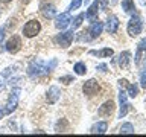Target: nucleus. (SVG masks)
Returning a JSON list of instances; mask_svg holds the SVG:
<instances>
[{
  "label": "nucleus",
  "mask_w": 146,
  "mask_h": 137,
  "mask_svg": "<svg viewBox=\"0 0 146 137\" xmlns=\"http://www.w3.org/2000/svg\"><path fill=\"white\" fill-rule=\"evenodd\" d=\"M73 70H75L76 75L82 76V75H85V73H87V67H85V64H84V63H76V64H75V67H73Z\"/></svg>",
  "instance_id": "nucleus-21"
},
{
  "label": "nucleus",
  "mask_w": 146,
  "mask_h": 137,
  "mask_svg": "<svg viewBox=\"0 0 146 137\" xmlns=\"http://www.w3.org/2000/svg\"><path fill=\"white\" fill-rule=\"evenodd\" d=\"M20 47H21V40H20V37H17V35H12L11 38L6 41V44H5V49H6L9 53H17L18 50H20Z\"/></svg>",
  "instance_id": "nucleus-6"
},
{
  "label": "nucleus",
  "mask_w": 146,
  "mask_h": 137,
  "mask_svg": "<svg viewBox=\"0 0 146 137\" xmlns=\"http://www.w3.org/2000/svg\"><path fill=\"white\" fill-rule=\"evenodd\" d=\"M82 90H84V94H87V96H94V94H98L100 87L96 79H88L84 84V87H82Z\"/></svg>",
  "instance_id": "nucleus-7"
},
{
  "label": "nucleus",
  "mask_w": 146,
  "mask_h": 137,
  "mask_svg": "<svg viewBox=\"0 0 146 137\" xmlns=\"http://www.w3.org/2000/svg\"><path fill=\"white\" fill-rule=\"evenodd\" d=\"M100 72H107V66H105V64H100V66L98 67Z\"/></svg>",
  "instance_id": "nucleus-31"
},
{
  "label": "nucleus",
  "mask_w": 146,
  "mask_h": 137,
  "mask_svg": "<svg viewBox=\"0 0 146 137\" xmlns=\"http://www.w3.org/2000/svg\"><path fill=\"white\" fill-rule=\"evenodd\" d=\"M84 18H85V14H79L75 20H73V29H76V27H79L82 25V21H84Z\"/></svg>",
  "instance_id": "nucleus-24"
},
{
  "label": "nucleus",
  "mask_w": 146,
  "mask_h": 137,
  "mask_svg": "<svg viewBox=\"0 0 146 137\" xmlns=\"http://www.w3.org/2000/svg\"><path fill=\"white\" fill-rule=\"evenodd\" d=\"M46 73H49L47 64H44V61H41V59H34L27 67V75L31 78H36V76L46 75Z\"/></svg>",
  "instance_id": "nucleus-1"
},
{
  "label": "nucleus",
  "mask_w": 146,
  "mask_h": 137,
  "mask_svg": "<svg viewBox=\"0 0 146 137\" xmlns=\"http://www.w3.org/2000/svg\"><path fill=\"white\" fill-rule=\"evenodd\" d=\"M59 81L64 82V84H70V82H73V78L72 76H62V78H59Z\"/></svg>",
  "instance_id": "nucleus-27"
},
{
  "label": "nucleus",
  "mask_w": 146,
  "mask_h": 137,
  "mask_svg": "<svg viewBox=\"0 0 146 137\" xmlns=\"http://www.w3.org/2000/svg\"><path fill=\"white\" fill-rule=\"evenodd\" d=\"M41 14L44 15V18H53L56 14V9L52 3H43L41 5Z\"/></svg>",
  "instance_id": "nucleus-12"
},
{
  "label": "nucleus",
  "mask_w": 146,
  "mask_h": 137,
  "mask_svg": "<svg viewBox=\"0 0 146 137\" xmlns=\"http://www.w3.org/2000/svg\"><path fill=\"white\" fill-rule=\"evenodd\" d=\"M98 9H99V0H96V2H93V5L88 8V11H87V18L93 20L94 15L98 14ZM93 21H94V20H93Z\"/></svg>",
  "instance_id": "nucleus-19"
},
{
  "label": "nucleus",
  "mask_w": 146,
  "mask_h": 137,
  "mask_svg": "<svg viewBox=\"0 0 146 137\" xmlns=\"http://www.w3.org/2000/svg\"><path fill=\"white\" fill-rule=\"evenodd\" d=\"M81 5H82V0H73L70 3V6H68V11H75V9H78Z\"/></svg>",
  "instance_id": "nucleus-25"
},
{
  "label": "nucleus",
  "mask_w": 146,
  "mask_h": 137,
  "mask_svg": "<svg viewBox=\"0 0 146 137\" xmlns=\"http://www.w3.org/2000/svg\"><path fill=\"white\" fill-rule=\"evenodd\" d=\"M107 128H108V123L107 122H98L94 123L93 128H91V134H105L107 132Z\"/></svg>",
  "instance_id": "nucleus-18"
},
{
  "label": "nucleus",
  "mask_w": 146,
  "mask_h": 137,
  "mask_svg": "<svg viewBox=\"0 0 146 137\" xmlns=\"http://www.w3.org/2000/svg\"><path fill=\"white\" fill-rule=\"evenodd\" d=\"M120 134H134V126L131 123H123L120 128Z\"/></svg>",
  "instance_id": "nucleus-23"
},
{
  "label": "nucleus",
  "mask_w": 146,
  "mask_h": 137,
  "mask_svg": "<svg viewBox=\"0 0 146 137\" xmlns=\"http://www.w3.org/2000/svg\"><path fill=\"white\" fill-rule=\"evenodd\" d=\"M2 2H3V3H8V2H11V0H2Z\"/></svg>",
  "instance_id": "nucleus-34"
},
{
  "label": "nucleus",
  "mask_w": 146,
  "mask_h": 137,
  "mask_svg": "<svg viewBox=\"0 0 146 137\" xmlns=\"http://www.w3.org/2000/svg\"><path fill=\"white\" fill-rule=\"evenodd\" d=\"M72 41H73V29L67 31V32H62V34H58L55 37V43L59 44L64 49H67L68 46L72 44Z\"/></svg>",
  "instance_id": "nucleus-5"
},
{
  "label": "nucleus",
  "mask_w": 146,
  "mask_h": 137,
  "mask_svg": "<svg viewBox=\"0 0 146 137\" xmlns=\"http://www.w3.org/2000/svg\"><path fill=\"white\" fill-rule=\"evenodd\" d=\"M2 116H3V111H2V108H0V119H2Z\"/></svg>",
  "instance_id": "nucleus-33"
},
{
  "label": "nucleus",
  "mask_w": 146,
  "mask_h": 137,
  "mask_svg": "<svg viewBox=\"0 0 146 137\" xmlns=\"http://www.w3.org/2000/svg\"><path fill=\"white\" fill-rule=\"evenodd\" d=\"M140 84L143 88H146V68H145V72L141 73V78H140Z\"/></svg>",
  "instance_id": "nucleus-26"
},
{
  "label": "nucleus",
  "mask_w": 146,
  "mask_h": 137,
  "mask_svg": "<svg viewBox=\"0 0 146 137\" xmlns=\"http://www.w3.org/2000/svg\"><path fill=\"white\" fill-rule=\"evenodd\" d=\"M102 29H104V23L102 21H93L91 23V27L88 29V34H90V38H98V37L102 34Z\"/></svg>",
  "instance_id": "nucleus-11"
},
{
  "label": "nucleus",
  "mask_w": 146,
  "mask_h": 137,
  "mask_svg": "<svg viewBox=\"0 0 146 137\" xmlns=\"http://www.w3.org/2000/svg\"><path fill=\"white\" fill-rule=\"evenodd\" d=\"M141 32V18L139 15H132L128 21V34L129 37H137Z\"/></svg>",
  "instance_id": "nucleus-3"
},
{
  "label": "nucleus",
  "mask_w": 146,
  "mask_h": 137,
  "mask_svg": "<svg viewBox=\"0 0 146 137\" xmlns=\"http://www.w3.org/2000/svg\"><path fill=\"white\" fill-rule=\"evenodd\" d=\"M59 96H61V91H59V88L58 87H55V85H52L50 88L47 90V102L49 104H55L56 100L59 99Z\"/></svg>",
  "instance_id": "nucleus-14"
},
{
  "label": "nucleus",
  "mask_w": 146,
  "mask_h": 137,
  "mask_svg": "<svg viewBox=\"0 0 146 137\" xmlns=\"http://www.w3.org/2000/svg\"><path fill=\"white\" fill-rule=\"evenodd\" d=\"M3 87H5V82H3V75L0 76V91L3 90Z\"/></svg>",
  "instance_id": "nucleus-32"
},
{
  "label": "nucleus",
  "mask_w": 146,
  "mask_h": 137,
  "mask_svg": "<svg viewBox=\"0 0 146 137\" xmlns=\"http://www.w3.org/2000/svg\"><path fill=\"white\" fill-rule=\"evenodd\" d=\"M114 111V102L113 100H107V102L102 104V107L99 108V116H111Z\"/></svg>",
  "instance_id": "nucleus-13"
},
{
  "label": "nucleus",
  "mask_w": 146,
  "mask_h": 137,
  "mask_svg": "<svg viewBox=\"0 0 146 137\" xmlns=\"http://www.w3.org/2000/svg\"><path fill=\"white\" fill-rule=\"evenodd\" d=\"M99 6L102 8V9H107V6H108V0H99Z\"/></svg>",
  "instance_id": "nucleus-29"
},
{
  "label": "nucleus",
  "mask_w": 146,
  "mask_h": 137,
  "mask_svg": "<svg viewBox=\"0 0 146 137\" xmlns=\"http://www.w3.org/2000/svg\"><path fill=\"white\" fill-rule=\"evenodd\" d=\"M146 58V38L140 40L139 46H137V52H135V66H140L141 59Z\"/></svg>",
  "instance_id": "nucleus-9"
},
{
  "label": "nucleus",
  "mask_w": 146,
  "mask_h": 137,
  "mask_svg": "<svg viewBox=\"0 0 146 137\" xmlns=\"http://www.w3.org/2000/svg\"><path fill=\"white\" fill-rule=\"evenodd\" d=\"M126 93L123 90H120V93H119V102H120V111H119V117H123V116H126V113H128V110H129V104L126 102Z\"/></svg>",
  "instance_id": "nucleus-10"
},
{
  "label": "nucleus",
  "mask_w": 146,
  "mask_h": 137,
  "mask_svg": "<svg viewBox=\"0 0 146 137\" xmlns=\"http://www.w3.org/2000/svg\"><path fill=\"white\" fill-rule=\"evenodd\" d=\"M85 3H88V0H85Z\"/></svg>",
  "instance_id": "nucleus-36"
},
{
  "label": "nucleus",
  "mask_w": 146,
  "mask_h": 137,
  "mask_svg": "<svg viewBox=\"0 0 146 137\" xmlns=\"http://www.w3.org/2000/svg\"><path fill=\"white\" fill-rule=\"evenodd\" d=\"M40 31H41V25L38 20H29L23 26V35L26 38H34V37L40 34Z\"/></svg>",
  "instance_id": "nucleus-2"
},
{
  "label": "nucleus",
  "mask_w": 146,
  "mask_h": 137,
  "mask_svg": "<svg viewBox=\"0 0 146 137\" xmlns=\"http://www.w3.org/2000/svg\"><path fill=\"white\" fill-rule=\"evenodd\" d=\"M111 3L114 5V3H117V0H111Z\"/></svg>",
  "instance_id": "nucleus-35"
},
{
  "label": "nucleus",
  "mask_w": 146,
  "mask_h": 137,
  "mask_svg": "<svg viewBox=\"0 0 146 137\" xmlns=\"http://www.w3.org/2000/svg\"><path fill=\"white\" fill-rule=\"evenodd\" d=\"M117 29H119V20H117V17L111 15L107 20V31H108V34H116Z\"/></svg>",
  "instance_id": "nucleus-15"
},
{
  "label": "nucleus",
  "mask_w": 146,
  "mask_h": 137,
  "mask_svg": "<svg viewBox=\"0 0 146 137\" xmlns=\"http://www.w3.org/2000/svg\"><path fill=\"white\" fill-rule=\"evenodd\" d=\"M5 31H6V27H2V29H0V44L3 43V40H5Z\"/></svg>",
  "instance_id": "nucleus-28"
},
{
  "label": "nucleus",
  "mask_w": 146,
  "mask_h": 137,
  "mask_svg": "<svg viewBox=\"0 0 146 137\" xmlns=\"http://www.w3.org/2000/svg\"><path fill=\"white\" fill-rule=\"evenodd\" d=\"M18 96H20V88H14L11 91V94H9V98H8V102H6V108H5V111L3 113H12L14 110L17 108V104H18Z\"/></svg>",
  "instance_id": "nucleus-4"
},
{
  "label": "nucleus",
  "mask_w": 146,
  "mask_h": 137,
  "mask_svg": "<svg viewBox=\"0 0 146 137\" xmlns=\"http://www.w3.org/2000/svg\"><path fill=\"white\" fill-rule=\"evenodd\" d=\"M122 8L126 14L134 12V9H135L134 8V0H122Z\"/></svg>",
  "instance_id": "nucleus-20"
},
{
  "label": "nucleus",
  "mask_w": 146,
  "mask_h": 137,
  "mask_svg": "<svg viewBox=\"0 0 146 137\" xmlns=\"http://www.w3.org/2000/svg\"><path fill=\"white\" fill-rule=\"evenodd\" d=\"M72 18H70V14L68 12H62L61 15H58L56 18H55V27L56 29H66V27L70 25Z\"/></svg>",
  "instance_id": "nucleus-8"
},
{
  "label": "nucleus",
  "mask_w": 146,
  "mask_h": 137,
  "mask_svg": "<svg viewBox=\"0 0 146 137\" xmlns=\"http://www.w3.org/2000/svg\"><path fill=\"white\" fill-rule=\"evenodd\" d=\"M119 84H120V87H126L128 85V81L126 79H120V81H119Z\"/></svg>",
  "instance_id": "nucleus-30"
},
{
  "label": "nucleus",
  "mask_w": 146,
  "mask_h": 137,
  "mask_svg": "<svg viewBox=\"0 0 146 137\" xmlns=\"http://www.w3.org/2000/svg\"><path fill=\"white\" fill-rule=\"evenodd\" d=\"M126 88H128V93L126 94L129 96V98H135L137 93H139V87H137L135 84H128Z\"/></svg>",
  "instance_id": "nucleus-22"
},
{
  "label": "nucleus",
  "mask_w": 146,
  "mask_h": 137,
  "mask_svg": "<svg viewBox=\"0 0 146 137\" xmlns=\"http://www.w3.org/2000/svg\"><path fill=\"white\" fill-rule=\"evenodd\" d=\"M129 61H131V52L125 50V52H122L120 55H119V66H120L122 68L129 67Z\"/></svg>",
  "instance_id": "nucleus-16"
},
{
  "label": "nucleus",
  "mask_w": 146,
  "mask_h": 137,
  "mask_svg": "<svg viewBox=\"0 0 146 137\" xmlns=\"http://www.w3.org/2000/svg\"><path fill=\"white\" fill-rule=\"evenodd\" d=\"M114 50L110 49V47H105V49H100V50H90V55H94V57H100V58H110L113 57Z\"/></svg>",
  "instance_id": "nucleus-17"
}]
</instances>
